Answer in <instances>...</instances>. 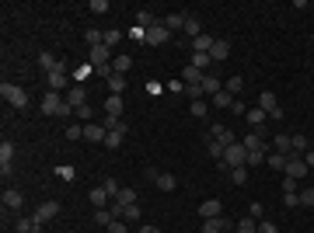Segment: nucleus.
<instances>
[{
	"mask_svg": "<svg viewBox=\"0 0 314 233\" xmlns=\"http://www.w3.org/2000/svg\"><path fill=\"white\" fill-rule=\"evenodd\" d=\"M42 115L70 118V115H74V108L66 105V97H59V91H46V94H42Z\"/></svg>",
	"mask_w": 314,
	"mask_h": 233,
	"instance_id": "1",
	"label": "nucleus"
},
{
	"mask_svg": "<svg viewBox=\"0 0 314 233\" xmlns=\"http://www.w3.org/2000/svg\"><path fill=\"white\" fill-rule=\"evenodd\" d=\"M0 94H4L7 105H14V108H28V94L21 91L18 84H7V80H4V84H0Z\"/></svg>",
	"mask_w": 314,
	"mask_h": 233,
	"instance_id": "2",
	"label": "nucleus"
},
{
	"mask_svg": "<svg viewBox=\"0 0 314 233\" xmlns=\"http://www.w3.org/2000/svg\"><path fill=\"white\" fill-rule=\"evenodd\" d=\"M223 164H227V171H234V167H248V150L234 143V146H227L223 150Z\"/></svg>",
	"mask_w": 314,
	"mask_h": 233,
	"instance_id": "3",
	"label": "nucleus"
},
{
	"mask_svg": "<svg viewBox=\"0 0 314 233\" xmlns=\"http://www.w3.org/2000/svg\"><path fill=\"white\" fill-rule=\"evenodd\" d=\"M258 108L273 118V122H279V118H283V108H279V101H276L273 91H262V94H258Z\"/></svg>",
	"mask_w": 314,
	"mask_h": 233,
	"instance_id": "4",
	"label": "nucleus"
},
{
	"mask_svg": "<svg viewBox=\"0 0 314 233\" xmlns=\"http://www.w3.org/2000/svg\"><path fill=\"white\" fill-rule=\"evenodd\" d=\"M56 213H59V202H42L39 209H35V216H32V219H35V233H39L49 219H56Z\"/></svg>",
	"mask_w": 314,
	"mask_h": 233,
	"instance_id": "5",
	"label": "nucleus"
},
{
	"mask_svg": "<svg viewBox=\"0 0 314 233\" xmlns=\"http://www.w3.org/2000/svg\"><path fill=\"white\" fill-rule=\"evenodd\" d=\"M248 125H252V133H258V136L265 139V122H269V115L262 112V108H248Z\"/></svg>",
	"mask_w": 314,
	"mask_h": 233,
	"instance_id": "6",
	"label": "nucleus"
},
{
	"mask_svg": "<svg viewBox=\"0 0 314 233\" xmlns=\"http://www.w3.org/2000/svg\"><path fill=\"white\" fill-rule=\"evenodd\" d=\"M21 205H25V195L18 188H4V209L7 213H21Z\"/></svg>",
	"mask_w": 314,
	"mask_h": 233,
	"instance_id": "7",
	"label": "nucleus"
},
{
	"mask_svg": "<svg viewBox=\"0 0 314 233\" xmlns=\"http://www.w3.org/2000/svg\"><path fill=\"white\" fill-rule=\"evenodd\" d=\"M241 146H244L248 153H262V157H265V150H269V143L258 136V133H248V136L241 139Z\"/></svg>",
	"mask_w": 314,
	"mask_h": 233,
	"instance_id": "8",
	"label": "nucleus"
},
{
	"mask_svg": "<svg viewBox=\"0 0 314 233\" xmlns=\"http://www.w3.org/2000/svg\"><path fill=\"white\" fill-rule=\"evenodd\" d=\"M168 39H175V35H171V32H168L164 24H154V28H150V32L143 35V42H147V45H164Z\"/></svg>",
	"mask_w": 314,
	"mask_h": 233,
	"instance_id": "9",
	"label": "nucleus"
},
{
	"mask_svg": "<svg viewBox=\"0 0 314 233\" xmlns=\"http://www.w3.org/2000/svg\"><path fill=\"white\" fill-rule=\"evenodd\" d=\"M307 164H304V157H290L286 160V177H294V181H300V177H307Z\"/></svg>",
	"mask_w": 314,
	"mask_h": 233,
	"instance_id": "10",
	"label": "nucleus"
},
{
	"mask_svg": "<svg viewBox=\"0 0 314 233\" xmlns=\"http://www.w3.org/2000/svg\"><path fill=\"white\" fill-rule=\"evenodd\" d=\"M11 160H14V143H0V174L11 177Z\"/></svg>",
	"mask_w": 314,
	"mask_h": 233,
	"instance_id": "11",
	"label": "nucleus"
},
{
	"mask_svg": "<svg viewBox=\"0 0 314 233\" xmlns=\"http://www.w3.org/2000/svg\"><path fill=\"white\" fill-rule=\"evenodd\" d=\"M210 136H213L216 143H220V146H234V143H237L234 133H231L227 125H210Z\"/></svg>",
	"mask_w": 314,
	"mask_h": 233,
	"instance_id": "12",
	"label": "nucleus"
},
{
	"mask_svg": "<svg viewBox=\"0 0 314 233\" xmlns=\"http://www.w3.org/2000/svg\"><path fill=\"white\" fill-rule=\"evenodd\" d=\"M105 136H108V133H105L101 122H87V125H84V139H87V143H105Z\"/></svg>",
	"mask_w": 314,
	"mask_h": 233,
	"instance_id": "13",
	"label": "nucleus"
},
{
	"mask_svg": "<svg viewBox=\"0 0 314 233\" xmlns=\"http://www.w3.org/2000/svg\"><path fill=\"white\" fill-rule=\"evenodd\" d=\"M66 105H70V108H74V112H77L80 105H87V91H84V87H80V84H74V87H70V91H66Z\"/></svg>",
	"mask_w": 314,
	"mask_h": 233,
	"instance_id": "14",
	"label": "nucleus"
},
{
	"mask_svg": "<svg viewBox=\"0 0 314 233\" xmlns=\"http://www.w3.org/2000/svg\"><path fill=\"white\" fill-rule=\"evenodd\" d=\"M223 230H231V219H223V216L203 219V233H223Z\"/></svg>",
	"mask_w": 314,
	"mask_h": 233,
	"instance_id": "15",
	"label": "nucleus"
},
{
	"mask_svg": "<svg viewBox=\"0 0 314 233\" xmlns=\"http://www.w3.org/2000/svg\"><path fill=\"white\" fill-rule=\"evenodd\" d=\"M161 24H164V28L171 32V35H175V32H185V14H178V11H171L168 18L161 21Z\"/></svg>",
	"mask_w": 314,
	"mask_h": 233,
	"instance_id": "16",
	"label": "nucleus"
},
{
	"mask_svg": "<svg viewBox=\"0 0 314 233\" xmlns=\"http://www.w3.org/2000/svg\"><path fill=\"white\" fill-rule=\"evenodd\" d=\"M220 213H223V205H220L216 198H206V202L199 205V216H203V219H216Z\"/></svg>",
	"mask_w": 314,
	"mask_h": 233,
	"instance_id": "17",
	"label": "nucleus"
},
{
	"mask_svg": "<svg viewBox=\"0 0 314 233\" xmlns=\"http://www.w3.org/2000/svg\"><path fill=\"white\" fill-rule=\"evenodd\" d=\"M231 56V45H227V42L223 39H213V49H210V59H213V63H223V59Z\"/></svg>",
	"mask_w": 314,
	"mask_h": 233,
	"instance_id": "18",
	"label": "nucleus"
},
{
	"mask_svg": "<svg viewBox=\"0 0 314 233\" xmlns=\"http://www.w3.org/2000/svg\"><path fill=\"white\" fill-rule=\"evenodd\" d=\"M105 115L122 118V94H108L105 97Z\"/></svg>",
	"mask_w": 314,
	"mask_h": 233,
	"instance_id": "19",
	"label": "nucleus"
},
{
	"mask_svg": "<svg viewBox=\"0 0 314 233\" xmlns=\"http://www.w3.org/2000/svg\"><path fill=\"white\" fill-rule=\"evenodd\" d=\"M273 146H276V153H283V157H290V153H294V139L286 136V133H279V136L273 139Z\"/></svg>",
	"mask_w": 314,
	"mask_h": 233,
	"instance_id": "20",
	"label": "nucleus"
},
{
	"mask_svg": "<svg viewBox=\"0 0 314 233\" xmlns=\"http://www.w3.org/2000/svg\"><path fill=\"white\" fill-rule=\"evenodd\" d=\"M39 66L46 70V73H56V70H63V63H56V56H53V53H39Z\"/></svg>",
	"mask_w": 314,
	"mask_h": 233,
	"instance_id": "21",
	"label": "nucleus"
},
{
	"mask_svg": "<svg viewBox=\"0 0 314 233\" xmlns=\"http://www.w3.org/2000/svg\"><path fill=\"white\" fill-rule=\"evenodd\" d=\"M203 146H206V153H210V157H216V160H223V150H227V146H220V143H216V139L210 136V133L203 136Z\"/></svg>",
	"mask_w": 314,
	"mask_h": 233,
	"instance_id": "22",
	"label": "nucleus"
},
{
	"mask_svg": "<svg viewBox=\"0 0 314 233\" xmlns=\"http://www.w3.org/2000/svg\"><path fill=\"white\" fill-rule=\"evenodd\" d=\"M199 87H203V94H220V77H216V73H206Z\"/></svg>",
	"mask_w": 314,
	"mask_h": 233,
	"instance_id": "23",
	"label": "nucleus"
},
{
	"mask_svg": "<svg viewBox=\"0 0 314 233\" xmlns=\"http://www.w3.org/2000/svg\"><path fill=\"white\" fill-rule=\"evenodd\" d=\"M112 202H116V205H122V209H126V205H137V192H133V188H122Z\"/></svg>",
	"mask_w": 314,
	"mask_h": 233,
	"instance_id": "24",
	"label": "nucleus"
},
{
	"mask_svg": "<svg viewBox=\"0 0 314 233\" xmlns=\"http://www.w3.org/2000/svg\"><path fill=\"white\" fill-rule=\"evenodd\" d=\"M290 139H294V153H290V157H304L307 150H311V143H307V136H300V133H294Z\"/></svg>",
	"mask_w": 314,
	"mask_h": 233,
	"instance_id": "25",
	"label": "nucleus"
},
{
	"mask_svg": "<svg viewBox=\"0 0 314 233\" xmlns=\"http://www.w3.org/2000/svg\"><path fill=\"white\" fill-rule=\"evenodd\" d=\"M203 77H206V73L196 70V66H185V70H182V84H203Z\"/></svg>",
	"mask_w": 314,
	"mask_h": 233,
	"instance_id": "26",
	"label": "nucleus"
},
{
	"mask_svg": "<svg viewBox=\"0 0 314 233\" xmlns=\"http://www.w3.org/2000/svg\"><path fill=\"white\" fill-rule=\"evenodd\" d=\"M122 136H126V122H122V125H119V129H112V133H108V136H105V146H108V150H116L119 143H122Z\"/></svg>",
	"mask_w": 314,
	"mask_h": 233,
	"instance_id": "27",
	"label": "nucleus"
},
{
	"mask_svg": "<svg viewBox=\"0 0 314 233\" xmlns=\"http://www.w3.org/2000/svg\"><path fill=\"white\" fill-rule=\"evenodd\" d=\"M87 198H91V205H98V209H105V202H108V198H112V195L105 192V188H91V195H87Z\"/></svg>",
	"mask_w": 314,
	"mask_h": 233,
	"instance_id": "28",
	"label": "nucleus"
},
{
	"mask_svg": "<svg viewBox=\"0 0 314 233\" xmlns=\"http://www.w3.org/2000/svg\"><path fill=\"white\" fill-rule=\"evenodd\" d=\"M154 185H157V188H161V192H175V185H178V181H175V174H168V171H161V177H157Z\"/></svg>",
	"mask_w": 314,
	"mask_h": 233,
	"instance_id": "29",
	"label": "nucleus"
},
{
	"mask_svg": "<svg viewBox=\"0 0 314 233\" xmlns=\"http://www.w3.org/2000/svg\"><path fill=\"white\" fill-rule=\"evenodd\" d=\"M129 66H133V59L126 56V53H119V56L112 59V70H116V73H122V77H126V70H129Z\"/></svg>",
	"mask_w": 314,
	"mask_h": 233,
	"instance_id": "30",
	"label": "nucleus"
},
{
	"mask_svg": "<svg viewBox=\"0 0 314 233\" xmlns=\"http://www.w3.org/2000/svg\"><path fill=\"white\" fill-rule=\"evenodd\" d=\"M189 45H192V53H210V49H213V39H210V35H199V39H192Z\"/></svg>",
	"mask_w": 314,
	"mask_h": 233,
	"instance_id": "31",
	"label": "nucleus"
},
{
	"mask_svg": "<svg viewBox=\"0 0 314 233\" xmlns=\"http://www.w3.org/2000/svg\"><path fill=\"white\" fill-rule=\"evenodd\" d=\"M189 66H196V70H206V66H213V59H210V53H192Z\"/></svg>",
	"mask_w": 314,
	"mask_h": 233,
	"instance_id": "32",
	"label": "nucleus"
},
{
	"mask_svg": "<svg viewBox=\"0 0 314 233\" xmlns=\"http://www.w3.org/2000/svg\"><path fill=\"white\" fill-rule=\"evenodd\" d=\"M95 223H98V226H105V230H108V226L116 223V216H112V209H95Z\"/></svg>",
	"mask_w": 314,
	"mask_h": 233,
	"instance_id": "33",
	"label": "nucleus"
},
{
	"mask_svg": "<svg viewBox=\"0 0 314 233\" xmlns=\"http://www.w3.org/2000/svg\"><path fill=\"white\" fill-rule=\"evenodd\" d=\"M63 87H66V70L49 73V91H63Z\"/></svg>",
	"mask_w": 314,
	"mask_h": 233,
	"instance_id": "34",
	"label": "nucleus"
},
{
	"mask_svg": "<svg viewBox=\"0 0 314 233\" xmlns=\"http://www.w3.org/2000/svg\"><path fill=\"white\" fill-rule=\"evenodd\" d=\"M185 35H192V39H199V35H203V24H199L192 14H185Z\"/></svg>",
	"mask_w": 314,
	"mask_h": 233,
	"instance_id": "35",
	"label": "nucleus"
},
{
	"mask_svg": "<svg viewBox=\"0 0 314 233\" xmlns=\"http://www.w3.org/2000/svg\"><path fill=\"white\" fill-rule=\"evenodd\" d=\"M286 160H290V157H283V153H269L265 157V164L276 167V171H286Z\"/></svg>",
	"mask_w": 314,
	"mask_h": 233,
	"instance_id": "36",
	"label": "nucleus"
},
{
	"mask_svg": "<svg viewBox=\"0 0 314 233\" xmlns=\"http://www.w3.org/2000/svg\"><path fill=\"white\" fill-rule=\"evenodd\" d=\"M237 233H258V223L252 216H244V219H237Z\"/></svg>",
	"mask_w": 314,
	"mask_h": 233,
	"instance_id": "37",
	"label": "nucleus"
},
{
	"mask_svg": "<svg viewBox=\"0 0 314 233\" xmlns=\"http://www.w3.org/2000/svg\"><path fill=\"white\" fill-rule=\"evenodd\" d=\"M108 87H112V94H122V91H126V77H122V73H112V77H108Z\"/></svg>",
	"mask_w": 314,
	"mask_h": 233,
	"instance_id": "38",
	"label": "nucleus"
},
{
	"mask_svg": "<svg viewBox=\"0 0 314 233\" xmlns=\"http://www.w3.org/2000/svg\"><path fill=\"white\" fill-rule=\"evenodd\" d=\"M101 188H105V192L112 195V198H116V195H119V192H122V185H119L116 177H101Z\"/></svg>",
	"mask_w": 314,
	"mask_h": 233,
	"instance_id": "39",
	"label": "nucleus"
},
{
	"mask_svg": "<svg viewBox=\"0 0 314 233\" xmlns=\"http://www.w3.org/2000/svg\"><path fill=\"white\" fill-rule=\"evenodd\" d=\"M213 105H216V108H231V105H234V94L220 91V94H213Z\"/></svg>",
	"mask_w": 314,
	"mask_h": 233,
	"instance_id": "40",
	"label": "nucleus"
},
{
	"mask_svg": "<svg viewBox=\"0 0 314 233\" xmlns=\"http://www.w3.org/2000/svg\"><path fill=\"white\" fill-rule=\"evenodd\" d=\"M14 226H18V233H32V230H35V219H32V216H21Z\"/></svg>",
	"mask_w": 314,
	"mask_h": 233,
	"instance_id": "41",
	"label": "nucleus"
},
{
	"mask_svg": "<svg viewBox=\"0 0 314 233\" xmlns=\"http://www.w3.org/2000/svg\"><path fill=\"white\" fill-rule=\"evenodd\" d=\"M119 42H122V32H119V28H112V32H105V45H108V49H116Z\"/></svg>",
	"mask_w": 314,
	"mask_h": 233,
	"instance_id": "42",
	"label": "nucleus"
},
{
	"mask_svg": "<svg viewBox=\"0 0 314 233\" xmlns=\"http://www.w3.org/2000/svg\"><path fill=\"white\" fill-rule=\"evenodd\" d=\"M231 181H234V185H244V181H248V167H234V171H231Z\"/></svg>",
	"mask_w": 314,
	"mask_h": 233,
	"instance_id": "43",
	"label": "nucleus"
},
{
	"mask_svg": "<svg viewBox=\"0 0 314 233\" xmlns=\"http://www.w3.org/2000/svg\"><path fill=\"white\" fill-rule=\"evenodd\" d=\"M91 14H108V0H91Z\"/></svg>",
	"mask_w": 314,
	"mask_h": 233,
	"instance_id": "44",
	"label": "nucleus"
},
{
	"mask_svg": "<svg viewBox=\"0 0 314 233\" xmlns=\"http://www.w3.org/2000/svg\"><path fill=\"white\" fill-rule=\"evenodd\" d=\"M101 125H105V133H112V129H119V125H122V118H116V115H105V118H101Z\"/></svg>",
	"mask_w": 314,
	"mask_h": 233,
	"instance_id": "45",
	"label": "nucleus"
},
{
	"mask_svg": "<svg viewBox=\"0 0 314 233\" xmlns=\"http://www.w3.org/2000/svg\"><path fill=\"white\" fill-rule=\"evenodd\" d=\"M241 87H244V80H241V77H231V80H227V94H241Z\"/></svg>",
	"mask_w": 314,
	"mask_h": 233,
	"instance_id": "46",
	"label": "nucleus"
},
{
	"mask_svg": "<svg viewBox=\"0 0 314 233\" xmlns=\"http://www.w3.org/2000/svg\"><path fill=\"white\" fill-rule=\"evenodd\" d=\"M74 115H77V118H84V122H91V118H95V108H91V105H80V108L74 112Z\"/></svg>",
	"mask_w": 314,
	"mask_h": 233,
	"instance_id": "47",
	"label": "nucleus"
},
{
	"mask_svg": "<svg viewBox=\"0 0 314 233\" xmlns=\"http://www.w3.org/2000/svg\"><path fill=\"white\" fill-rule=\"evenodd\" d=\"M185 94L192 97V101H203V87L199 84H185Z\"/></svg>",
	"mask_w": 314,
	"mask_h": 233,
	"instance_id": "48",
	"label": "nucleus"
},
{
	"mask_svg": "<svg viewBox=\"0 0 314 233\" xmlns=\"http://www.w3.org/2000/svg\"><path fill=\"white\" fill-rule=\"evenodd\" d=\"M66 139H84V125H66Z\"/></svg>",
	"mask_w": 314,
	"mask_h": 233,
	"instance_id": "49",
	"label": "nucleus"
},
{
	"mask_svg": "<svg viewBox=\"0 0 314 233\" xmlns=\"http://www.w3.org/2000/svg\"><path fill=\"white\" fill-rule=\"evenodd\" d=\"M262 213H265L262 202H252V205H248V216H252V219H262Z\"/></svg>",
	"mask_w": 314,
	"mask_h": 233,
	"instance_id": "50",
	"label": "nucleus"
},
{
	"mask_svg": "<svg viewBox=\"0 0 314 233\" xmlns=\"http://www.w3.org/2000/svg\"><path fill=\"white\" fill-rule=\"evenodd\" d=\"M192 115H196V118H206V101H192Z\"/></svg>",
	"mask_w": 314,
	"mask_h": 233,
	"instance_id": "51",
	"label": "nucleus"
},
{
	"mask_svg": "<svg viewBox=\"0 0 314 233\" xmlns=\"http://www.w3.org/2000/svg\"><path fill=\"white\" fill-rule=\"evenodd\" d=\"M283 195H297V181L294 177H283Z\"/></svg>",
	"mask_w": 314,
	"mask_h": 233,
	"instance_id": "52",
	"label": "nucleus"
},
{
	"mask_svg": "<svg viewBox=\"0 0 314 233\" xmlns=\"http://www.w3.org/2000/svg\"><path fill=\"white\" fill-rule=\"evenodd\" d=\"M122 216H126L129 223H137V219H140V205H126V213H122Z\"/></svg>",
	"mask_w": 314,
	"mask_h": 233,
	"instance_id": "53",
	"label": "nucleus"
},
{
	"mask_svg": "<svg viewBox=\"0 0 314 233\" xmlns=\"http://www.w3.org/2000/svg\"><path fill=\"white\" fill-rule=\"evenodd\" d=\"M300 205H314V188H304V192H300Z\"/></svg>",
	"mask_w": 314,
	"mask_h": 233,
	"instance_id": "54",
	"label": "nucleus"
},
{
	"mask_svg": "<svg viewBox=\"0 0 314 233\" xmlns=\"http://www.w3.org/2000/svg\"><path fill=\"white\" fill-rule=\"evenodd\" d=\"M258 233H279V230H276V223H269V219H262V223H258Z\"/></svg>",
	"mask_w": 314,
	"mask_h": 233,
	"instance_id": "55",
	"label": "nucleus"
},
{
	"mask_svg": "<svg viewBox=\"0 0 314 233\" xmlns=\"http://www.w3.org/2000/svg\"><path fill=\"white\" fill-rule=\"evenodd\" d=\"M283 202H286L290 209H297V205H300V192H297V195H283Z\"/></svg>",
	"mask_w": 314,
	"mask_h": 233,
	"instance_id": "56",
	"label": "nucleus"
},
{
	"mask_svg": "<svg viewBox=\"0 0 314 233\" xmlns=\"http://www.w3.org/2000/svg\"><path fill=\"white\" fill-rule=\"evenodd\" d=\"M108 233H129V230H126V223H122V219H116V223L108 226Z\"/></svg>",
	"mask_w": 314,
	"mask_h": 233,
	"instance_id": "57",
	"label": "nucleus"
},
{
	"mask_svg": "<svg viewBox=\"0 0 314 233\" xmlns=\"http://www.w3.org/2000/svg\"><path fill=\"white\" fill-rule=\"evenodd\" d=\"M168 91H171V94H182V91H185V84H182V80H171V84H168Z\"/></svg>",
	"mask_w": 314,
	"mask_h": 233,
	"instance_id": "58",
	"label": "nucleus"
},
{
	"mask_svg": "<svg viewBox=\"0 0 314 233\" xmlns=\"http://www.w3.org/2000/svg\"><path fill=\"white\" fill-rule=\"evenodd\" d=\"M231 112H234V115H248V108H244L241 101H234V105H231Z\"/></svg>",
	"mask_w": 314,
	"mask_h": 233,
	"instance_id": "59",
	"label": "nucleus"
},
{
	"mask_svg": "<svg viewBox=\"0 0 314 233\" xmlns=\"http://www.w3.org/2000/svg\"><path fill=\"white\" fill-rule=\"evenodd\" d=\"M262 160H265L262 153H248V167H255V164H262Z\"/></svg>",
	"mask_w": 314,
	"mask_h": 233,
	"instance_id": "60",
	"label": "nucleus"
},
{
	"mask_svg": "<svg viewBox=\"0 0 314 233\" xmlns=\"http://www.w3.org/2000/svg\"><path fill=\"white\" fill-rule=\"evenodd\" d=\"M304 164H307V167H314V150H307V153H304Z\"/></svg>",
	"mask_w": 314,
	"mask_h": 233,
	"instance_id": "61",
	"label": "nucleus"
},
{
	"mask_svg": "<svg viewBox=\"0 0 314 233\" xmlns=\"http://www.w3.org/2000/svg\"><path fill=\"white\" fill-rule=\"evenodd\" d=\"M140 233H164V230H157V226H147V223H143V226H140Z\"/></svg>",
	"mask_w": 314,
	"mask_h": 233,
	"instance_id": "62",
	"label": "nucleus"
}]
</instances>
